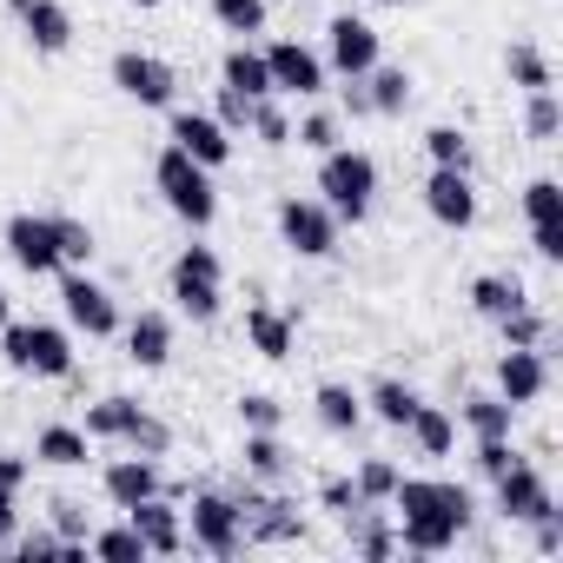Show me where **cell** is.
I'll list each match as a JSON object with an SVG mask.
<instances>
[{
    "mask_svg": "<svg viewBox=\"0 0 563 563\" xmlns=\"http://www.w3.org/2000/svg\"><path fill=\"white\" fill-rule=\"evenodd\" d=\"M252 133H258V146H292V120L278 113V100H258L252 107Z\"/></svg>",
    "mask_w": 563,
    "mask_h": 563,
    "instance_id": "f6af8a7d",
    "label": "cell"
},
{
    "mask_svg": "<svg viewBox=\"0 0 563 563\" xmlns=\"http://www.w3.org/2000/svg\"><path fill=\"white\" fill-rule=\"evenodd\" d=\"M8 550H14V563H67V543H60L54 523H47V530H14Z\"/></svg>",
    "mask_w": 563,
    "mask_h": 563,
    "instance_id": "8d00e7d4",
    "label": "cell"
},
{
    "mask_svg": "<svg viewBox=\"0 0 563 563\" xmlns=\"http://www.w3.org/2000/svg\"><path fill=\"white\" fill-rule=\"evenodd\" d=\"M0 358L27 378H74V339L60 325H0Z\"/></svg>",
    "mask_w": 563,
    "mask_h": 563,
    "instance_id": "5b68a950",
    "label": "cell"
},
{
    "mask_svg": "<svg viewBox=\"0 0 563 563\" xmlns=\"http://www.w3.org/2000/svg\"><path fill=\"white\" fill-rule=\"evenodd\" d=\"M153 186H159V199H166V212H173V219H186L192 232H206V225L219 219V192H212V166H199L192 153H179V146H166V153L153 159Z\"/></svg>",
    "mask_w": 563,
    "mask_h": 563,
    "instance_id": "7a4b0ae2",
    "label": "cell"
},
{
    "mask_svg": "<svg viewBox=\"0 0 563 563\" xmlns=\"http://www.w3.org/2000/svg\"><path fill=\"white\" fill-rule=\"evenodd\" d=\"M219 80L232 87V93H245V100H272V74H265V54L258 47H225V60H219Z\"/></svg>",
    "mask_w": 563,
    "mask_h": 563,
    "instance_id": "4316f807",
    "label": "cell"
},
{
    "mask_svg": "<svg viewBox=\"0 0 563 563\" xmlns=\"http://www.w3.org/2000/svg\"><path fill=\"white\" fill-rule=\"evenodd\" d=\"M113 87H120L126 100H140V107H173V93H179V74H173L159 54L120 47V54H113Z\"/></svg>",
    "mask_w": 563,
    "mask_h": 563,
    "instance_id": "30bf717a",
    "label": "cell"
},
{
    "mask_svg": "<svg viewBox=\"0 0 563 563\" xmlns=\"http://www.w3.org/2000/svg\"><path fill=\"white\" fill-rule=\"evenodd\" d=\"M365 411H372L378 424H391V431H405V424H411V411H418V391H411L405 378H378V385L365 391Z\"/></svg>",
    "mask_w": 563,
    "mask_h": 563,
    "instance_id": "1f68e13d",
    "label": "cell"
},
{
    "mask_svg": "<svg viewBox=\"0 0 563 563\" xmlns=\"http://www.w3.org/2000/svg\"><path fill=\"white\" fill-rule=\"evenodd\" d=\"M312 411H319V424L339 431V438H352V431L365 424V398H358L352 385H319V391H312Z\"/></svg>",
    "mask_w": 563,
    "mask_h": 563,
    "instance_id": "f546056e",
    "label": "cell"
},
{
    "mask_svg": "<svg viewBox=\"0 0 563 563\" xmlns=\"http://www.w3.org/2000/svg\"><path fill=\"white\" fill-rule=\"evenodd\" d=\"M391 504H398V510H438V517H451V523H471V510H477L471 490L451 484V477H398Z\"/></svg>",
    "mask_w": 563,
    "mask_h": 563,
    "instance_id": "ac0fdd59",
    "label": "cell"
},
{
    "mask_svg": "<svg viewBox=\"0 0 563 563\" xmlns=\"http://www.w3.org/2000/svg\"><path fill=\"white\" fill-rule=\"evenodd\" d=\"M8 252H14V265H21V272H34V278L60 272L54 212H14V219H8Z\"/></svg>",
    "mask_w": 563,
    "mask_h": 563,
    "instance_id": "4fadbf2b",
    "label": "cell"
},
{
    "mask_svg": "<svg viewBox=\"0 0 563 563\" xmlns=\"http://www.w3.org/2000/svg\"><path fill=\"white\" fill-rule=\"evenodd\" d=\"M537 550H543V556H556V550H563V510H556V504L537 517Z\"/></svg>",
    "mask_w": 563,
    "mask_h": 563,
    "instance_id": "816d5d0a",
    "label": "cell"
},
{
    "mask_svg": "<svg viewBox=\"0 0 563 563\" xmlns=\"http://www.w3.org/2000/svg\"><path fill=\"white\" fill-rule=\"evenodd\" d=\"M54 239H60V265H74V272H80V265H93V252H100V245H93V232H87L80 219H67V212H54Z\"/></svg>",
    "mask_w": 563,
    "mask_h": 563,
    "instance_id": "b9f144b4",
    "label": "cell"
},
{
    "mask_svg": "<svg viewBox=\"0 0 563 563\" xmlns=\"http://www.w3.org/2000/svg\"><path fill=\"white\" fill-rule=\"evenodd\" d=\"M166 140H173L179 153H192L199 166H225V159H232V133H225L212 113H192V107H179V113H173Z\"/></svg>",
    "mask_w": 563,
    "mask_h": 563,
    "instance_id": "d6986e66",
    "label": "cell"
},
{
    "mask_svg": "<svg viewBox=\"0 0 563 563\" xmlns=\"http://www.w3.org/2000/svg\"><path fill=\"white\" fill-rule=\"evenodd\" d=\"M550 391V365H543V345H504V358H497V398L504 405H537Z\"/></svg>",
    "mask_w": 563,
    "mask_h": 563,
    "instance_id": "9a60e30c",
    "label": "cell"
},
{
    "mask_svg": "<svg viewBox=\"0 0 563 563\" xmlns=\"http://www.w3.org/2000/svg\"><path fill=\"white\" fill-rule=\"evenodd\" d=\"M517 306H530V292H523V278H504V272H484V278H471V312L477 319H510Z\"/></svg>",
    "mask_w": 563,
    "mask_h": 563,
    "instance_id": "d4e9b609",
    "label": "cell"
},
{
    "mask_svg": "<svg viewBox=\"0 0 563 563\" xmlns=\"http://www.w3.org/2000/svg\"><path fill=\"white\" fill-rule=\"evenodd\" d=\"M34 457L74 471V464H87V431H80V424H47V431L34 438Z\"/></svg>",
    "mask_w": 563,
    "mask_h": 563,
    "instance_id": "836d02e7",
    "label": "cell"
},
{
    "mask_svg": "<svg viewBox=\"0 0 563 563\" xmlns=\"http://www.w3.org/2000/svg\"><path fill=\"white\" fill-rule=\"evenodd\" d=\"M497 325H504V345H543V339H550V325H543L537 306H517V312L497 319Z\"/></svg>",
    "mask_w": 563,
    "mask_h": 563,
    "instance_id": "ee69618b",
    "label": "cell"
},
{
    "mask_svg": "<svg viewBox=\"0 0 563 563\" xmlns=\"http://www.w3.org/2000/svg\"><path fill=\"white\" fill-rule=\"evenodd\" d=\"M47 510H54V530H60V543H67V563H80V556H87V537H93V510H87L80 497H54Z\"/></svg>",
    "mask_w": 563,
    "mask_h": 563,
    "instance_id": "e575fe53",
    "label": "cell"
},
{
    "mask_svg": "<svg viewBox=\"0 0 563 563\" xmlns=\"http://www.w3.org/2000/svg\"><path fill=\"white\" fill-rule=\"evenodd\" d=\"M424 212L444 225V232H471L477 225V186L464 166H431L424 179Z\"/></svg>",
    "mask_w": 563,
    "mask_h": 563,
    "instance_id": "8fae6325",
    "label": "cell"
},
{
    "mask_svg": "<svg viewBox=\"0 0 563 563\" xmlns=\"http://www.w3.org/2000/svg\"><path fill=\"white\" fill-rule=\"evenodd\" d=\"M60 312H67L74 332H87V339H113V332H120L113 292L100 286V278H87V272H67V278H60Z\"/></svg>",
    "mask_w": 563,
    "mask_h": 563,
    "instance_id": "9c48e42d",
    "label": "cell"
},
{
    "mask_svg": "<svg viewBox=\"0 0 563 563\" xmlns=\"http://www.w3.org/2000/svg\"><path fill=\"white\" fill-rule=\"evenodd\" d=\"M292 140H299L306 153H332V146H339V120H332V113H306Z\"/></svg>",
    "mask_w": 563,
    "mask_h": 563,
    "instance_id": "7dc6e473",
    "label": "cell"
},
{
    "mask_svg": "<svg viewBox=\"0 0 563 563\" xmlns=\"http://www.w3.org/2000/svg\"><path fill=\"white\" fill-rule=\"evenodd\" d=\"M239 424H245V431H278V398L245 391V398H239Z\"/></svg>",
    "mask_w": 563,
    "mask_h": 563,
    "instance_id": "c3c4849f",
    "label": "cell"
},
{
    "mask_svg": "<svg viewBox=\"0 0 563 563\" xmlns=\"http://www.w3.org/2000/svg\"><path fill=\"white\" fill-rule=\"evenodd\" d=\"M126 8H159V0H126Z\"/></svg>",
    "mask_w": 563,
    "mask_h": 563,
    "instance_id": "9f6ffc18",
    "label": "cell"
},
{
    "mask_svg": "<svg viewBox=\"0 0 563 563\" xmlns=\"http://www.w3.org/2000/svg\"><path fill=\"white\" fill-rule=\"evenodd\" d=\"M464 424H471V438H510L517 405H504L497 391H471V398H464Z\"/></svg>",
    "mask_w": 563,
    "mask_h": 563,
    "instance_id": "d6a6232c",
    "label": "cell"
},
{
    "mask_svg": "<svg viewBox=\"0 0 563 563\" xmlns=\"http://www.w3.org/2000/svg\"><path fill=\"white\" fill-rule=\"evenodd\" d=\"M166 286H173V306L206 325V319H219V306H225V265H219L212 245H179Z\"/></svg>",
    "mask_w": 563,
    "mask_h": 563,
    "instance_id": "277c9868",
    "label": "cell"
},
{
    "mask_svg": "<svg viewBox=\"0 0 563 563\" xmlns=\"http://www.w3.org/2000/svg\"><path fill=\"white\" fill-rule=\"evenodd\" d=\"M126 523L140 530V543H146V556H179V550H186V523H179V510L166 504V490H153V497H140V504L126 510Z\"/></svg>",
    "mask_w": 563,
    "mask_h": 563,
    "instance_id": "ffe728a7",
    "label": "cell"
},
{
    "mask_svg": "<svg viewBox=\"0 0 563 563\" xmlns=\"http://www.w3.org/2000/svg\"><path fill=\"white\" fill-rule=\"evenodd\" d=\"M87 550H93L100 563H146V543H140V530H133V523H120V530H93V537H87Z\"/></svg>",
    "mask_w": 563,
    "mask_h": 563,
    "instance_id": "74e56055",
    "label": "cell"
},
{
    "mask_svg": "<svg viewBox=\"0 0 563 563\" xmlns=\"http://www.w3.org/2000/svg\"><path fill=\"white\" fill-rule=\"evenodd\" d=\"M504 74H510V80H517L523 93H543V87H556V74H550V60H543V54H537L530 41H517V47L504 54Z\"/></svg>",
    "mask_w": 563,
    "mask_h": 563,
    "instance_id": "d590c367",
    "label": "cell"
},
{
    "mask_svg": "<svg viewBox=\"0 0 563 563\" xmlns=\"http://www.w3.org/2000/svg\"><path fill=\"white\" fill-rule=\"evenodd\" d=\"M490 484H497V510H504L510 523H537V517L556 504V497H550V484H543V471H537V464H523V457H517L504 477H490Z\"/></svg>",
    "mask_w": 563,
    "mask_h": 563,
    "instance_id": "e0dca14e",
    "label": "cell"
},
{
    "mask_svg": "<svg viewBox=\"0 0 563 563\" xmlns=\"http://www.w3.org/2000/svg\"><path fill=\"white\" fill-rule=\"evenodd\" d=\"M212 21H219L225 34L252 41V34L265 27V0H212Z\"/></svg>",
    "mask_w": 563,
    "mask_h": 563,
    "instance_id": "f35d334b",
    "label": "cell"
},
{
    "mask_svg": "<svg viewBox=\"0 0 563 563\" xmlns=\"http://www.w3.org/2000/svg\"><path fill=\"white\" fill-rule=\"evenodd\" d=\"M252 107H258V100H245V93L219 87V100H212V120H219L225 133H252Z\"/></svg>",
    "mask_w": 563,
    "mask_h": 563,
    "instance_id": "bcb514c9",
    "label": "cell"
},
{
    "mask_svg": "<svg viewBox=\"0 0 563 563\" xmlns=\"http://www.w3.org/2000/svg\"><path fill=\"white\" fill-rule=\"evenodd\" d=\"M232 497H239V517H245V543H299V537H306V510H299L292 497L258 490L252 477H245Z\"/></svg>",
    "mask_w": 563,
    "mask_h": 563,
    "instance_id": "8992f818",
    "label": "cell"
},
{
    "mask_svg": "<svg viewBox=\"0 0 563 563\" xmlns=\"http://www.w3.org/2000/svg\"><path fill=\"white\" fill-rule=\"evenodd\" d=\"M411 93H418V80H411L405 67H372V74H365V100H372L378 120H398V113L411 107Z\"/></svg>",
    "mask_w": 563,
    "mask_h": 563,
    "instance_id": "f1b7e54d",
    "label": "cell"
},
{
    "mask_svg": "<svg viewBox=\"0 0 563 563\" xmlns=\"http://www.w3.org/2000/svg\"><path fill=\"white\" fill-rule=\"evenodd\" d=\"M265 74H272V93H299V100L325 93V60L312 47H299V41H272L265 47Z\"/></svg>",
    "mask_w": 563,
    "mask_h": 563,
    "instance_id": "5bb4252c",
    "label": "cell"
},
{
    "mask_svg": "<svg viewBox=\"0 0 563 563\" xmlns=\"http://www.w3.org/2000/svg\"><path fill=\"white\" fill-rule=\"evenodd\" d=\"M319 504L345 517V510H352V504H365V497H358V484H352V477H325V484H319Z\"/></svg>",
    "mask_w": 563,
    "mask_h": 563,
    "instance_id": "f907efd6",
    "label": "cell"
},
{
    "mask_svg": "<svg viewBox=\"0 0 563 563\" xmlns=\"http://www.w3.org/2000/svg\"><path fill=\"white\" fill-rule=\"evenodd\" d=\"M8 319H14V306H8V292H0V325H8Z\"/></svg>",
    "mask_w": 563,
    "mask_h": 563,
    "instance_id": "11a10c76",
    "label": "cell"
},
{
    "mask_svg": "<svg viewBox=\"0 0 563 563\" xmlns=\"http://www.w3.org/2000/svg\"><path fill=\"white\" fill-rule=\"evenodd\" d=\"M398 477H405V471H398L391 457H365L352 484H358V497H365V504H391V490H398Z\"/></svg>",
    "mask_w": 563,
    "mask_h": 563,
    "instance_id": "7bdbcfd3",
    "label": "cell"
},
{
    "mask_svg": "<svg viewBox=\"0 0 563 563\" xmlns=\"http://www.w3.org/2000/svg\"><path fill=\"white\" fill-rule=\"evenodd\" d=\"M523 133L537 140V146H550L556 133H563V107H556V93L543 87V93H530V107H523Z\"/></svg>",
    "mask_w": 563,
    "mask_h": 563,
    "instance_id": "ab89813d",
    "label": "cell"
},
{
    "mask_svg": "<svg viewBox=\"0 0 563 563\" xmlns=\"http://www.w3.org/2000/svg\"><path fill=\"white\" fill-rule=\"evenodd\" d=\"M8 14L27 27V41L41 54H67L74 47V14L60 8V0H8Z\"/></svg>",
    "mask_w": 563,
    "mask_h": 563,
    "instance_id": "44dd1931",
    "label": "cell"
},
{
    "mask_svg": "<svg viewBox=\"0 0 563 563\" xmlns=\"http://www.w3.org/2000/svg\"><path fill=\"white\" fill-rule=\"evenodd\" d=\"M378 67V27H365L358 14H339L325 27V74H345V80H365Z\"/></svg>",
    "mask_w": 563,
    "mask_h": 563,
    "instance_id": "7c38bea8",
    "label": "cell"
},
{
    "mask_svg": "<svg viewBox=\"0 0 563 563\" xmlns=\"http://www.w3.org/2000/svg\"><path fill=\"white\" fill-rule=\"evenodd\" d=\"M21 484H27V457L0 451V490H14V497H21Z\"/></svg>",
    "mask_w": 563,
    "mask_h": 563,
    "instance_id": "f5cc1de1",
    "label": "cell"
},
{
    "mask_svg": "<svg viewBox=\"0 0 563 563\" xmlns=\"http://www.w3.org/2000/svg\"><path fill=\"white\" fill-rule=\"evenodd\" d=\"M405 431H411V444H418L424 457H451V444H457V418H451L444 405H424V398H418V411H411Z\"/></svg>",
    "mask_w": 563,
    "mask_h": 563,
    "instance_id": "4dcf8cb0",
    "label": "cell"
},
{
    "mask_svg": "<svg viewBox=\"0 0 563 563\" xmlns=\"http://www.w3.org/2000/svg\"><path fill=\"white\" fill-rule=\"evenodd\" d=\"M345 543H352L365 563H385V556L398 550V537L385 530V517H378L372 504H352V510H345Z\"/></svg>",
    "mask_w": 563,
    "mask_h": 563,
    "instance_id": "83f0119b",
    "label": "cell"
},
{
    "mask_svg": "<svg viewBox=\"0 0 563 563\" xmlns=\"http://www.w3.org/2000/svg\"><path fill=\"white\" fill-rule=\"evenodd\" d=\"M278 239H286V252H299V258H332L339 252V219H332L325 199L286 192L278 199Z\"/></svg>",
    "mask_w": 563,
    "mask_h": 563,
    "instance_id": "52a82bcc",
    "label": "cell"
},
{
    "mask_svg": "<svg viewBox=\"0 0 563 563\" xmlns=\"http://www.w3.org/2000/svg\"><path fill=\"white\" fill-rule=\"evenodd\" d=\"M239 457H245V477H258V484H286L292 464H299L286 444H278V431H245V451Z\"/></svg>",
    "mask_w": 563,
    "mask_h": 563,
    "instance_id": "484cf974",
    "label": "cell"
},
{
    "mask_svg": "<svg viewBox=\"0 0 563 563\" xmlns=\"http://www.w3.org/2000/svg\"><path fill=\"white\" fill-rule=\"evenodd\" d=\"M378 8H405V0H378Z\"/></svg>",
    "mask_w": 563,
    "mask_h": 563,
    "instance_id": "6f0895ef",
    "label": "cell"
},
{
    "mask_svg": "<svg viewBox=\"0 0 563 563\" xmlns=\"http://www.w3.org/2000/svg\"><path fill=\"white\" fill-rule=\"evenodd\" d=\"M100 490H107L120 510H133L140 497L166 490V477H159V457H146V451H126V457H113V464H107V477H100Z\"/></svg>",
    "mask_w": 563,
    "mask_h": 563,
    "instance_id": "7402d4cb",
    "label": "cell"
},
{
    "mask_svg": "<svg viewBox=\"0 0 563 563\" xmlns=\"http://www.w3.org/2000/svg\"><path fill=\"white\" fill-rule=\"evenodd\" d=\"M192 550L206 556H239L245 550V517H239V497L232 490H199L192 497V523H186Z\"/></svg>",
    "mask_w": 563,
    "mask_h": 563,
    "instance_id": "ba28073f",
    "label": "cell"
},
{
    "mask_svg": "<svg viewBox=\"0 0 563 563\" xmlns=\"http://www.w3.org/2000/svg\"><path fill=\"white\" fill-rule=\"evenodd\" d=\"M424 153H431V166H464L471 173V133L464 126H431L424 133Z\"/></svg>",
    "mask_w": 563,
    "mask_h": 563,
    "instance_id": "60d3db41",
    "label": "cell"
},
{
    "mask_svg": "<svg viewBox=\"0 0 563 563\" xmlns=\"http://www.w3.org/2000/svg\"><path fill=\"white\" fill-rule=\"evenodd\" d=\"M484 477H504L510 464H517V451H510V438H477V457H471Z\"/></svg>",
    "mask_w": 563,
    "mask_h": 563,
    "instance_id": "681fc988",
    "label": "cell"
},
{
    "mask_svg": "<svg viewBox=\"0 0 563 563\" xmlns=\"http://www.w3.org/2000/svg\"><path fill=\"white\" fill-rule=\"evenodd\" d=\"M292 339H299V312H278V306H252L245 312V345L258 358H292Z\"/></svg>",
    "mask_w": 563,
    "mask_h": 563,
    "instance_id": "603a6c76",
    "label": "cell"
},
{
    "mask_svg": "<svg viewBox=\"0 0 563 563\" xmlns=\"http://www.w3.org/2000/svg\"><path fill=\"white\" fill-rule=\"evenodd\" d=\"M126 358H133L140 372H159V365L173 358V319H166V312H140V319L126 325Z\"/></svg>",
    "mask_w": 563,
    "mask_h": 563,
    "instance_id": "cb8c5ba5",
    "label": "cell"
},
{
    "mask_svg": "<svg viewBox=\"0 0 563 563\" xmlns=\"http://www.w3.org/2000/svg\"><path fill=\"white\" fill-rule=\"evenodd\" d=\"M87 438H107V444H126V451H146V457H166L173 451V431L140 405V398H100L87 405Z\"/></svg>",
    "mask_w": 563,
    "mask_h": 563,
    "instance_id": "3957f363",
    "label": "cell"
},
{
    "mask_svg": "<svg viewBox=\"0 0 563 563\" xmlns=\"http://www.w3.org/2000/svg\"><path fill=\"white\" fill-rule=\"evenodd\" d=\"M14 517H21V510H14V490H0V543L14 537Z\"/></svg>",
    "mask_w": 563,
    "mask_h": 563,
    "instance_id": "db71d44e",
    "label": "cell"
},
{
    "mask_svg": "<svg viewBox=\"0 0 563 563\" xmlns=\"http://www.w3.org/2000/svg\"><path fill=\"white\" fill-rule=\"evenodd\" d=\"M319 192H325V206H332L339 225H358V219L378 206V159L358 153V146L319 153Z\"/></svg>",
    "mask_w": 563,
    "mask_h": 563,
    "instance_id": "6da1fadb",
    "label": "cell"
},
{
    "mask_svg": "<svg viewBox=\"0 0 563 563\" xmlns=\"http://www.w3.org/2000/svg\"><path fill=\"white\" fill-rule=\"evenodd\" d=\"M523 219H530V245L537 258H563V186L556 179H530L523 186Z\"/></svg>",
    "mask_w": 563,
    "mask_h": 563,
    "instance_id": "2e32d148",
    "label": "cell"
}]
</instances>
